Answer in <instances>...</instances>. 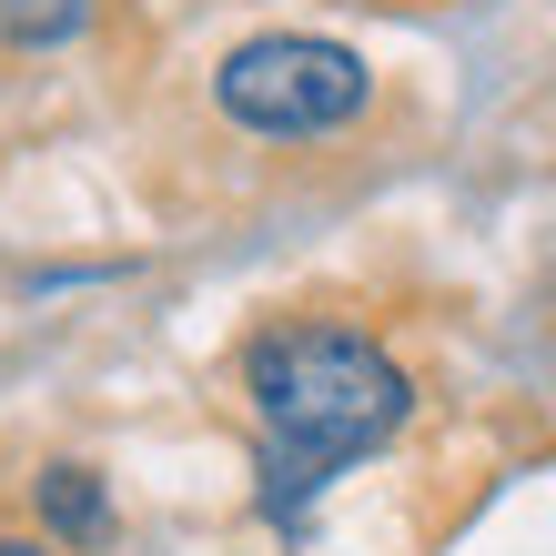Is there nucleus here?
Returning a JSON list of instances; mask_svg holds the SVG:
<instances>
[{"label":"nucleus","instance_id":"1","mask_svg":"<svg viewBox=\"0 0 556 556\" xmlns=\"http://www.w3.org/2000/svg\"><path fill=\"white\" fill-rule=\"evenodd\" d=\"M243 405L264 435V516L304 527V506L375 445L415 425V375L384 354L365 324L334 314H283L243 344Z\"/></svg>","mask_w":556,"mask_h":556},{"label":"nucleus","instance_id":"2","mask_svg":"<svg viewBox=\"0 0 556 556\" xmlns=\"http://www.w3.org/2000/svg\"><path fill=\"white\" fill-rule=\"evenodd\" d=\"M213 112L253 142H334L375 112V61L324 30H253L213 61Z\"/></svg>","mask_w":556,"mask_h":556},{"label":"nucleus","instance_id":"3","mask_svg":"<svg viewBox=\"0 0 556 556\" xmlns=\"http://www.w3.org/2000/svg\"><path fill=\"white\" fill-rule=\"evenodd\" d=\"M30 506H41L51 546H102V536H112V485L91 476V466H72V455L30 476Z\"/></svg>","mask_w":556,"mask_h":556},{"label":"nucleus","instance_id":"4","mask_svg":"<svg viewBox=\"0 0 556 556\" xmlns=\"http://www.w3.org/2000/svg\"><path fill=\"white\" fill-rule=\"evenodd\" d=\"M81 21H91V0H0V41H21V51H61Z\"/></svg>","mask_w":556,"mask_h":556},{"label":"nucleus","instance_id":"5","mask_svg":"<svg viewBox=\"0 0 556 556\" xmlns=\"http://www.w3.org/2000/svg\"><path fill=\"white\" fill-rule=\"evenodd\" d=\"M0 556H61L51 536H0Z\"/></svg>","mask_w":556,"mask_h":556}]
</instances>
